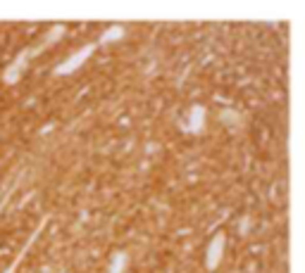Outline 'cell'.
<instances>
[{
    "label": "cell",
    "instance_id": "obj_1",
    "mask_svg": "<svg viewBox=\"0 0 305 273\" xmlns=\"http://www.w3.org/2000/svg\"><path fill=\"white\" fill-rule=\"evenodd\" d=\"M224 242H227V238H224L222 233H217L215 238L210 240V245H208V257H205V264H208L210 271H212V268H217V266H220V261H222Z\"/></svg>",
    "mask_w": 305,
    "mask_h": 273
},
{
    "label": "cell",
    "instance_id": "obj_2",
    "mask_svg": "<svg viewBox=\"0 0 305 273\" xmlns=\"http://www.w3.org/2000/svg\"><path fill=\"white\" fill-rule=\"evenodd\" d=\"M93 50H96V43H89V45H86L83 50H79V53L72 55V57L64 62L62 67H57V74H70V71H74L76 67H81V62L86 60V57H89Z\"/></svg>",
    "mask_w": 305,
    "mask_h": 273
},
{
    "label": "cell",
    "instance_id": "obj_3",
    "mask_svg": "<svg viewBox=\"0 0 305 273\" xmlns=\"http://www.w3.org/2000/svg\"><path fill=\"white\" fill-rule=\"evenodd\" d=\"M124 264H126V257H124V254H117V261H112V268H110V273H122V268H124Z\"/></svg>",
    "mask_w": 305,
    "mask_h": 273
},
{
    "label": "cell",
    "instance_id": "obj_4",
    "mask_svg": "<svg viewBox=\"0 0 305 273\" xmlns=\"http://www.w3.org/2000/svg\"><path fill=\"white\" fill-rule=\"evenodd\" d=\"M201 119H203V107H193V126H191L193 131H198L203 126Z\"/></svg>",
    "mask_w": 305,
    "mask_h": 273
}]
</instances>
